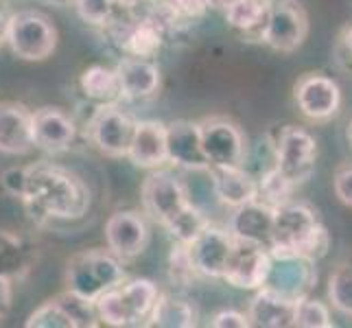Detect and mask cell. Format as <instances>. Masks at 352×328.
<instances>
[{
    "mask_svg": "<svg viewBox=\"0 0 352 328\" xmlns=\"http://www.w3.org/2000/svg\"><path fill=\"white\" fill-rule=\"evenodd\" d=\"M24 206L44 219H72L86 217L90 210V190L79 175L53 164H31Z\"/></svg>",
    "mask_w": 352,
    "mask_h": 328,
    "instance_id": "obj_1",
    "label": "cell"
},
{
    "mask_svg": "<svg viewBox=\"0 0 352 328\" xmlns=\"http://www.w3.org/2000/svg\"><path fill=\"white\" fill-rule=\"evenodd\" d=\"M140 195L147 215H151L162 228L171 226L190 206L188 193L179 184V179L166 171H153L147 175V179L142 182Z\"/></svg>",
    "mask_w": 352,
    "mask_h": 328,
    "instance_id": "obj_8",
    "label": "cell"
},
{
    "mask_svg": "<svg viewBox=\"0 0 352 328\" xmlns=\"http://www.w3.org/2000/svg\"><path fill=\"white\" fill-rule=\"evenodd\" d=\"M164 27L153 14L136 18L118 33V46L127 57H140V59H153L164 44Z\"/></svg>",
    "mask_w": 352,
    "mask_h": 328,
    "instance_id": "obj_20",
    "label": "cell"
},
{
    "mask_svg": "<svg viewBox=\"0 0 352 328\" xmlns=\"http://www.w3.org/2000/svg\"><path fill=\"white\" fill-rule=\"evenodd\" d=\"M140 3H142V0H110L114 14H116V11H123V14H131V11H136L140 7Z\"/></svg>",
    "mask_w": 352,
    "mask_h": 328,
    "instance_id": "obj_43",
    "label": "cell"
},
{
    "mask_svg": "<svg viewBox=\"0 0 352 328\" xmlns=\"http://www.w3.org/2000/svg\"><path fill=\"white\" fill-rule=\"evenodd\" d=\"M294 188H296L294 182H289L276 166H272L270 171L258 179V201L270 206L272 210H276L291 201Z\"/></svg>",
    "mask_w": 352,
    "mask_h": 328,
    "instance_id": "obj_30",
    "label": "cell"
},
{
    "mask_svg": "<svg viewBox=\"0 0 352 328\" xmlns=\"http://www.w3.org/2000/svg\"><path fill=\"white\" fill-rule=\"evenodd\" d=\"M234 239L228 230L214 228V226H206L201 232L188 243V252L192 265L199 276H208V278H221L223 270L228 265L230 252H232Z\"/></svg>",
    "mask_w": 352,
    "mask_h": 328,
    "instance_id": "obj_12",
    "label": "cell"
},
{
    "mask_svg": "<svg viewBox=\"0 0 352 328\" xmlns=\"http://www.w3.org/2000/svg\"><path fill=\"white\" fill-rule=\"evenodd\" d=\"M5 42L24 62H44L57 48V29L40 11H18L7 20Z\"/></svg>",
    "mask_w": 352,
    "mask_h": 328,
    "instance_id": "obj_3",
    "label": "cell"
},
{
    "mask_svg": "<svg viewBox=\"0 0 352 328\" xmlns=\"http://www.w3.org/2000/svg\"><path fill=\"white\" fill-rule=\"evenodd\" d=\"M57 300L62 302L64 309L75 322V328H86V326H96V311H94V302L83 300L75 294H70L66 289L64 294H59Z\"/></svg>",
    "mask_w": 352,
    "mask_h": 328,
    "instance_id": "obj_36",
    "label": "cell"
},
{
    "mask_svg": "<svg viewBox=\"0 0 352 328\" xmlns=\"http://www.w3.org/2000/svg\"><path fill=\"white\" fill-rule=\"evenodd\" d=\"M27 328H75V322L64 309V305L57 298L44 302L42 307L35 309L29 320L24 322Z\"/></svg>",
    "mask_w": 352,
    "mask_h": 328,
    "instance_id": "obj_31",
    "label": "cell"
},
{
    "mask_svg": "<svg viewBox=\"0 0 352 328\" xmlns=\"http://www.w3.org/2000/svg\"><path fill=\"white\" fill-rule=\"evenodd\" d=\"M309 33V16L298 0H276L261 31V40L278 53L300 48Z\"/></svg>",
    "mask_w": 352,
    "mask_h": 328,
    "instance_id": "obj_6",
    "label": "cell"
},
{
    "mask_svg": "<svg viewBox=\"0 0 352 328\" xmlns=\"http://www.w3.org/2000/svg\"><path fill=\"white\" fill-rule=\"evenodd\" d=\"M123 261L110 250H83L66 265V289L83 300L94 302L103 291L125 283Z\"/></svg>",
    "mask_w": 352,
    "mask_h": 328,
    "instance_id": "obj_2",
    "label": "cell"
},
{
    "mask_svg": "<svg viewBox=\"0 0 352 328\" xmlns=\"http://www.w3.org/2000/svg\"><path fill=\"white\" fill-rule=\"evenodd\" d=\"M214 195L223 206L239 208L258 199V179H254L243 166H208Z\"/></svg>",
    "mask_w": 352,
    "mask_h": 328,
    "instance_id": "obj_21",
    "label": "cell"
},
{
    "mask_svg": "<svg viewBox=\"0 0 352 328\" xmlns=\"http://www.w3.org/2000/svg\"><path fill=\"white\" fill-rule=\"evenodd\" d=\"M116 289L129 318V326H147L155 300L160 296L155 283L147 281V278H136V281L120 283Z\"/></svg>",
    "mask_w": 352,
    "mask_h": 328,
    "instance_id": "obj_24",
    "label": "cell"
},
{
    "mask_svg": "<svg viewBox=\"0 0 352 328\" xmlns=\"http://www.w3.org/2000/svg\"><path fill=\"white\" fill-rule=\"evenodd\" d=\"M7 20H9V16L0 9V44L5 42V35H7Z\"/></svg>",
    "mask_w": 352,
    "mask_h": 328,
    "instance_id": "obj_44",
    "label": "cell"
},
{
    "mask_svg": "<svg viewBox=\"0 0 352 328\" xmlns=\"http://www.w3.org/2000/svg\"><path fill=\"white\" fill-rule=\"evenodd\" d=\"M155 11L153 16L162 22V27H177V24H188L199 20L208 14V9L214 5L212 0H153Z\"/></svg>",
    "mask_w": 352,
    "mask_h": 328,
    "instance_id": "obj_29",
    "label": "cell"
},
{
    "mask_svg": "<svg viewBox=\"0 0 352 328\" xmlns=\"http://www.w3.org/2000/svg\"><path fill=\"white\" fill-rule=\"evenodd\" d=\"M114 70L120 86V99L127 101L149 99L160 88V68L151 59L123 57Z\"/></svg>",
    "mask_w": 352,
    "mask_h": 328,
    "instance_id": "obj_19",
    "label": "cell"
},
{
    "mask_svg": "<svg viewBox=\"0 0 352 328\" xmlns=\"http://www.w3.org/2000/svg\"><path fill=\"white\" fill-rule=\"evenodd\" d=\"M294 326L302 328H331L335 326L331 320V313L322 302L302 298L296 302V313H294Z\"/></svg>",
    "mask_w": 352,
    "mask_h": 328,
    "instance_id": "obj_35",
    "label": "cell"
},
{
    "mask_svg": "<svg viewBox=\"0 0 352 328\" xmlns=\"http://www.w3.org/2000/svg\"><path fill=\"white\" fill-rule=\"evenodd\" d=\"M346 42H348V48H350V53H352V29L348 31V40Z\"/></svg>",
    "mask_w": 352,
    "mask_h": 328,
    "instance_id": "obj_47",
    "label": "cell"
},
{
    "mask_svg": "<svg viewBox=\"0 0 352 328\" xmlns=\"http://www.w3.org/2000/svg\"><path fill=\"white\" fill-rule=\"evenodd\" d=\"M210 326L212 328H243V326H250V322H248V315H243V313L221 311L212 318Z\"/></svg>",
    "mask_w": 352,
    "mask_h": 328,
    "instance_id": "obj_41",
    "label": "cell"
},
{
    "mask_svg": "<svg viewBox=\"0 0 352 328\" xmlns=\"http://www.w3.org/2000/svg\"><path fill=\"white\" fill-rule=\"evenodd\" d=\"M276 0H236L234 5H230L223 14L226 22L232 29L241 31L248 38H256L261 40V31L265 27L267 18H270V11L274 7Z\"/></svg>",
    "mask_w": 352,
    "mask_h": 328,
    "instance_id": "obj_25",
    "label": "cell"
},
{
    "mask_svg": "<svg viewBox=\"0 0 352 328\" xmlns=\"http://www.w3.org/2000/svg\"><path fill=\"white\" fill-rule=\"evenodd\" d=\"M81 92L86 99L94 101L96 105L103 103H118L120 101V86L114 68L105 66H88L79 77Z\"/></svg>",
    "mask_w": 352,
    "mask_h": 328,
    "instance_id": "obj_26",
    "label": "cell"
},
{
    "mask_svg": "<svg viewBox=\"0 0 352 328\" xmlns=\"http://www.w3.org/2000/svg\"><path fill=\"white\" fill-rule=\"evenodd\" d=\"M129 162L140 168H160L166 160V125L160 120H136L127 147Z\"/></svg>",
    "mask_w": 352,
    "mask_h": 328,
    "instance_id": "obj_16",
    "label": "cell"
},
{
    "mask_svg": "<svg viewBox=\"0 0 352 328\" xmlns=\"http://www.w3.org/2000/svg\"><path fill=\"white\" fill-rule=\"evenodd\" d=\"M166 160L175 166L192 168H208L201 140H199V123L192 120H175V123L166 125Z\"/></svg>",
    "mask_w": 352,
    "mask_h": 328,
    "instance_id": "obj_18",
    "label": "cell"
},
{
    "mask_svg": "<svg viewBox=\"0 0 352 328\" xmlns=\"http://www.w3.org/2000/svg\"><path fill=\"white\" fill-rule=\"evenodd\" d=\"M212 3H214L217 7H221V9L226 11V9H228L230 5H234V3H236V0H212Z\"/></svg>",
    "mask_w": 352,
    "mask_h": 328,
    "instance_id": "obj_45",
    "label": "cell"
},
{
    "mask_svg": "<svg viewBox=\"0 0 352 328\" xmlns=\"http://www.w3.org/2000/svg\"><path fill=\"white\" fill-rule=\"evenodd\" d=\"M136 120L120 109L118 103H103L92 112L88 120V136L101 153L110 157L127 155V147Z\"/></svg>",
    "mask_w": 352,
    "mask_h": 328,
    "instance_id": "obj_7",
    "label": "cell"
},
{
    "mask_svg": "<svg viewBox=\"0 0 352 328\" xmlns=\"http://www.w3.org/2000/svg\"><path fill=\"white\" fill-rule=\"evenodd\" d=\"M272 223H274V210L256 199L234 208L228 232L239 241H250L270 250Z\"/></svg>",
    "mask_w": 352,
    "mask_h": 328,
    "instance_id": "obj_22",
    "label": "cell"
},
{
    "mask_svg": "<svg viewBox=\"0 0 352 328\" xmlns=\"http://www.w3.org/2000/svg\"><path fill=\"white\" fill-rule=\"evenodd\" d=\"M105 243L114 256L131 261L140 256L149 243V228L136 210H118L105 223Z\"/></svg>",
    "mask_w": 352,
    "mask_h": 328,
    "instance_id": "obj_11",
    "label": "cell"
},
{
    "mask_svg": "<svg viewBox=\"0 0 352 328\" xmlns=\"http://www.w3.org/2000/svg\"><path fill=\"white\" fill-rule=\"evenodd\" d=\"M147 326L160 328H192L197 326V313L188 300L175 296H157Z\"/></svg>",
    "mask_w": 352,
    "mask_h": 328,
    "instance_id": "obj_27",
    "label": "cell"
},
{
    "mask_svg": "<svg viewBox=\"0 0 352 328\" xmlns=\"http://www.w3.org/2000/svg\"><path fill=\"white\" fill-rule=\"evenodd\" d=\"M346 140H348L350 149H352V120H350V123H348V127H346Z\"/></svg>",
    "mask_w": 352,
    "mask_h": 328,
    "instance_id": "obj_46",
    "label": "cell"
},
{
    "mask_svg": "<svg viewBox=\"0 0 352 328\" xmlns=\"http://www.w3.org/2000/svg\"><path fill=\"white\" fill-rule=\"evenodd\" d=\"M11 300H14V289H11V281L5 276H0V320L7 318L11 309Z\"/></svg>",
    "mask_w": 352,
    "mask_h": 328,
    "instance_id": "obj_42",
    "label": "cell"
},
{
    "mask_svg": "<svg viewBox=\"0 0 352 328\" xmlns=\"http://www.w3.org/2000/svg\"><path fill=\"white\" fill-rule=\"evenodd\" d=\"M329 248H331V234H329V230H326L322 223H318L313 232L309 234L307 243L302 245L300 256L311 261V263H318V261H322L326 256V254H329Z\"/></svg>",
    "mask_w": 352,
    "mask_h": 328,
    "instance_id": "obj_38",
    "label": "cell"
},
{
    "mask_svg": "<svg viewBox=\"0 0 352 328\" xmlns=\"http://www.w3.org/2000/svg\"><path fill=\"white\" fill-rule=\"evenodd\" d=\"M33 147L31 109L22 103H0V153L24 155Z\"/></svg>",
    "mask_w": 352,
    "mask_h": 328,
    "instance_id": "obj_17",
    "label": "cell"
},
{
    "mask_svg": "<svg viewBox=\"0 0 352 328\" xmlns=\"http://www.w3.org/2000/svg\"><path fill=\"white\" fill-rule=\"evenodd\" d=\"M318 217L302 204H285L274 210L272 223V241L270 254L272 256H300L302 245L307 243L309 234L318 226ZM302 259V256H300Z\"/></svg>",
    "mask_w": 352,
    "mask_h": 328,
    "instance_id": "obj_5",
    "label": "cell"
},
{
    "mask_svg": "<svg viewBox=\"0 0 352 328\" xmlns=\"http://www.w3.org/2000/svg\"><path fill=\"white\" fill-rule=\"evenodd\" d=\"M201 151L208 166H239L245 153L241 129L228 118H204L199 120Z\"/></svg>",
    "mask_w": 352,
    "mask_h": 328,
    "instance_id": "obj_9",
    "label": "cell"
},
{
    "mask_svg": "<svg viewBox=\"0 0 352 328\" xmlns=\"http://www.w3.org/2000/svg\"><path fill=\"white\" fill-rule=\"evenodd\" d=\"M335 195L344 206L352 208V164L342 166L335 173Z\"/></svg>",
    "mask_w": 352,
    "mask_h": 328,
    "instance_id": "obj_40",
    "label": "cell"
},
{
    "mask_svg": "<svg viewBox=\"0 0 352 328\" xmlns=\"http://www.w3.org/2000/svg\"><path fill=\"white\" fill-rule=\"evenodd\" d=\"M296 103L311 120H326L337 114L342 103L339 86L324 75H305L296 83Z\"/></svg>",
    "mask_w": 352,
    "mask_h": 328,
    "instance_id": "obj_15",
    "label": "cell"
},
{
    "mask_svg": "<svg viewBox=\"0 0 352 328\" xmlns=\"http://www.w3.org/2000/svg\"><path fill=\"white\" fill-rule=\"evenodd\" d=\"M77 16L92 27H107L114 20L110 0H72Z\"/></svg>",
    "mask_w": 352,
    "mask_h": 328,
    "instance_id": "obj_37",
    "label": "cell"
},
{
    "mask_svg": "<svg viewBox=\"0 0 352 328\" xmlns=\"http://www.w3.org/2000/svg\"><path fill=\"white\" fill-rule=\"evenodd\" d=\"M31 270V248L22 237L0 230V276L16 281Z\"/></svg>",
    "mask_w": 352,
    "mask_h": 328,
    "instance_id": "obj_28",
    "label": "cell"
},
{
    "mask_svg": "<svg viewBox=\"0 0 352 328\" xmlns=\"http://www.w3.org/2000/svg\"><path fill=\"white\" fill-rule=\"evenodd\" d=\"M208 223L210 221L204 217V212L197 208V206L190 204L188 208L182 212L171 226L166 228V232L171 234L177 243H186V245H188V243L195 239Z\"/></svg>",
    "mask_w": 352,
    "mask_h": 328,
    "instance_id": "obj_32",
    "label": "cell"
},
{
    "mask_svg": "<svg viewBox=\"0 0 352 328\" xmlns=\"http://www.w3.org/2000/svg\"><path fill=\"white\" fill-rule=\"evenodd\" d=\"M270 267H272L270 250L256 245V243L234 239V245L232 252H230V259L221 278L236 289H261L267 281Z\"/></svg>",
    "mask_w": 352,
    "mask_h": 328,
    "instance_id": "obj_10",
    "label": "cell"
},
{
    "mask_svg": "<svg viewBox=\"0 0 352 328\" xmlns=\"http://www.w3.org/2000/svg\"><path fill=\"white\" fill-rule=\"evenodd\" d=\"M294 313L296 302L287 300L285 296L276 291L261 287L256 298L252 300L248 311L250 326H263V328H287L294 326Z\"/></svg>",
    "mask_w": 352,
    "mask_h": 328,
    "instance_id": "obj_23",
    "label": "cell"
},
{
    "mask_svg": "<svg viewBox=\"0 0 352 328\" xmlns=\"http://www.w3.org/2000/svg\"><path fill=\"white\" fill-rule=\"evenodd\" d=\"M197 276L199 274L192 265L188 245L186 243H175L171 254H168V278H171V283L177 287H188Z\"/></svg>",
    "mask_w": 352,
    "mask_h": 328,
    "instance_id": "obj_33",
    "label": "cell"
},
{
    "mask_svg": "<svg viewBox=\"0 0 352 328\" xmlns=\"http://www.w3.org/2000/svg\"><path fill=\"white\" fill-rule=\"evenodd\" d=\"M313 263L300 256H272V267L263 287L276 291L291 302L309 296L315 283Z\"/></svg>",
    "mask_w": 352,
    "mask_h": 328,
    "instance_id": "obj_14",
    "label": "cell"
},
{
    "mask_svg": "<svg viewBox=\"0 0 352 328\" xmlns=\"http://www.w3.org/2000/svg\"><path fill=\"white\" fill-rule=\"evenodd\" d=\"M274 160L278 171L298 186L302 182H307L315 171L318 142L307 129L285 125L278 131L274 142Z\"/></svg>",
    "mask_w": 352,
    "mask_h": 328,
    "instance_id": "obj_4",
    "label": "cell"
},
{
    "mask_svg": "<svg viewBox=\"0 0 352 328\" xmlns=\"http://www.w3.org/2000/svg\"><path fill=\"white\" fill-rule=\"evenodd\" d=\"M329 298L337 311L352 318V267L342 265L329 281Z\"/></svg>",
    "mask_w": 352,
    "mask_h": 328,
    "instance_id": "obj_34",
    "label": "cell"
},
{
    "mask_svg": "<svg viewBox=\"0 0 352 328\" xmlns=\"http://www.w3.org/2000/svg\"><path fill=\"white\" fill-rule=\"evenodd\" d=\"M33 147L48 153L66 151L77 136L75 120L62 107H40L31 112Z\"/></svg>",
    "mask_w": 352,
    "mask_h": 328,
    "instance_id": "obj_13",
    "label": "cell"
},
{
    "mask_svg": "<svg viewBox=\"0 0 352 328\" xmlns=\"http://www.w3.org/2000/svg\"><path fill=\"white\" fill-rule=\"evenodd\" d=\"M27 179H29V166H11L0 175V186L11 197H24V190H27Z\"/></svg>",
    "mask_w": 352,
    "mask_h": 328,
    "instance_id": "obj_39",
    "label": "cell"
}]
</instances>
